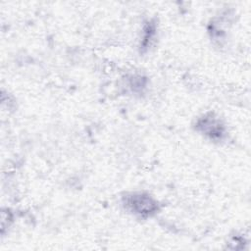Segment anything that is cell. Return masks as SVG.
<instances>
[{
	"label": "cell",
	"instance_id": "cell-1",
	"mask_svg": "<svg viewBox=\"0 0 251 251\" xmlns=\"http://www.w3.org/2000/svg\"><path fill=\"white\" fill-rule=\"evenodd\" d=\"M131 210L134 213L138 214H145V215H150L152 210L154 209V203L149 197L143 196L141 194L138 195H132L129 197V201L127 204Z\"/></svg>",
	"mask_w": 251,
	"mask_h": 251
}]
</instances>
